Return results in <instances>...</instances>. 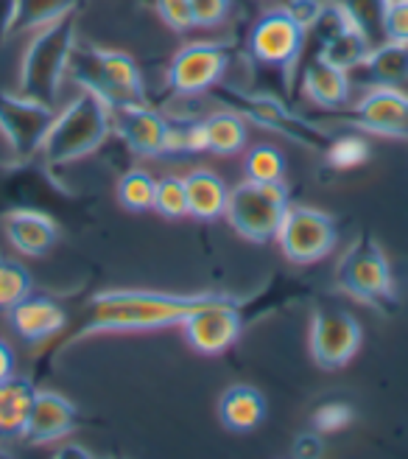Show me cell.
Instances as JSON below:
<instances>
[{"instance_id":"34","label":"cell","mask_w":408,"mask_h":459,"mask_svg":"<svg viewBox=\"0 0 408 459\" xmlns=\"http://www.w3.org/2000/svg\"><path fill=\"white\" fill-rule=\"evenodd\" d=\"M193 22L199 29H218L230 17L233 0H191Z\"/></svg>"},{"instance_id":"41","label":"cell","mask_w":408,"mask_h":459,"mask_svg":"<svg viewBox=\"0 0 408 459\" xmlns=\"http://www.w3.org/2000/svg\"><path fill=\"white\" fill-rule=\"evenodd\" d=\"M0 143H4V137H0ZM4 146H6V143H4Z\"/></svg>"},{"instance_id":"10","label":"cell","mask_w":408,"mask_h":459,"mask_svg":"<svg viewBox=\"0 0 408 459\" xmlns=\"http://www.w3.org/2000/svg\"><path fill=\"white\" fill-rule=\"evenodd\" d=\"M226 67H230V51L218 42H191L179 48L168 65V87L176 96H201L216 87Z\"/></svg>"},{"instance_id":"20","label":"cell","mask_w":408,"mask_h":459,"mask_svg":"<svg viewBox=\"0 0 408 459\" xmlns=\"http://www.w3.org/2000/svg\"><path fill=\"white\" fill-rule=\"evenodd\" d=\"M185 194H188V216L199 221H216L226 211V199H230V188L226 182L208 169H199L188 174L185 179Z\"/></svg>"},{"instance_id":"37","label":"cell","mask_w":408,"mask_h":459,"mask_svg":"<svg viewBox=\"0 0 408 459\" xmlns=\"http://www.w3.org/2000/svg\"><path fill=\"white\" fill-rule=\"evenodd\" d=\"M288 14L300 22V26L305 29V31H310L316 22L322 20V14H325V4L322 0H288Z\"/></svg>"},{"instance_id":"26","label":"cell","mask_w":408,"mask_h":459,"mask_svg":"<svg viewBox=\"0 0 408 459\" xmlns=\"http://www.w3.org/2000/svg\"><path fill=\"white\" fill-rule=\"evenodd\" d=\"M336 6L342 9L353 26L370 39L372 48L380 42H387V37H383V17H387L389 0H338Z\"/></svg>"},{"instance_id":"38","label":"cell","mask_w":408,"mask_h":459,"mask_svg":"<svg viewBox=\"0 0 408 459\" xmlns=\"http://www.w3.org/2000/svg\"><path fill=\"white\" fill-rule=\"evenodd\" d=\"M322 437H319V434H302V437L297 440V443H293V454H297V456H322Z\"/></svg>"},{"instance_id":"39","label":"cell","mask_w":408,"mask_h":459,"mask_svg":"<svg viewBox=\"0 0 408 459\" xmlns=\"http://www.w3.org/2000/svg\"><path fill=\"white\" fill-rule=\"evenodd\" d=\"M14 9H17V0H0V45H4L12 37Z\"/></svg>"},{"instance_id":"9","label":"cell","mask_w":408,"mask_h":459,"mask_svg":"<svg viewBox=\"0 0 408 459\" xmlns=\"http://www.w3.org/2000/svg\"><path fill=\"white\" fill-rule=\"evenodd\" d=\"M305 34L308 31L288 14V9H271L249 31V56L291 76L300 62Z\"/></svg>"},{"instance_id":"7","label":"cell","mask_w":408,"mask_h":459,"mask_svg":"<svg viewBox=\"0 0 408 459\" xmlns=\"http://www.w3.org/2000/svg\"><path fill=\"white\" fill-rule=\"evenodd\" d=\"M275 238L291 264L308 266V264L327 258L336 249L338 227L333 216L322 211L305 208V204H288Z\"/></svg>"},{"instance_id":"42","label":"cell","mask_w":408,"mask_h":459,"mask_svg":"<svg viewBox=\"0 0 408 459\" xmlns=\"http://www.w3.org/2000/svg\"><path fill=\"white\" fill-rule=\"evenodd\" d=\"M0 261H4V255H0Z\"/></svg>"},{"instance_id":"24","label":"cell","mask_w":408,"mask_h":459,"mask_svg":"<svg viewBox=\"0 0 408 459\" xmlns=\"http://www.w3.org/2000/svg\"><path fill=\"white\" fill-rule=\"evenodd\" d=\"M201 124L204 134H208V152L218 157H233L249 143V126L238 112H213Z\"/></svg>"},{"instance_id":"2","label":"cell","mask_w":408,"mask_h":459,"mask_svg":"<svg viewBox=\"0 0 408 459\" xmlns=\"http://www.w3.org/2000/svg\"><path fill=\"white\" fill-rule=\"evenodd\" d=\"M112 132V109L104 99L89 90H81L76 99L67 101L45 132L39 157L45 166L62 169L76 160H84L101 149Z\"/></svg>"},{"instance_id":"28","label":"cell","mask_w":408,"mask_h":459,"mask_svg":"<svg viewBox=\"0 0 408 459\" xmlns=\"http://www.w3.org/2000/svg\"><path fill=\"white\" fill-rule=\"evenodd\" d=\"M243 171H246V179H252V182H283L285 157L275 146H255L246 152Z\"/></svg>"},{"instance_id":"22","label":"cell","mask_w":408,"mask_h":459,"mask_svg":"<svg viewBox=\"0 0 408 459\" xmlns=\"http://www.w3.org/2000/svg\"><path fill=\"white\" fill-rule=\"evenodd\" d=\"M302 93L313 104H319L325 109L344 107L350 99V76L347 71H338V67L316 59L308 71L302 74Z\"/></svg>"},{"instance_id":"16","label":"cell","mask_w":408,"mask_h":459,"mask_svg":"<svg viewBox=\"0 0 408 459\" xmlns=\"http://www.w3.org/2000/svg\"><path fill=\"white\" fill-rule=\"evenodd\" d=\"M4 236L14 252L26 258H42L59 241V227L48 213L39 211H9L0 219Z\"/></svg>"},{"instance_id":"11","label":"cell","mask_w":408,"mask_h":459,"mask_svg":"<svg viewBox=\"0 0 408 459\" xmlns=\"http://www.w3.org/2000/svg\"><path fill=\"white\" fill-rule=\"evenodd\" d=\"M183 331L196 353L221 356L224 351H230L238 342V336L243 331V316L230 297H221V300L188 314V319L183 323Z\"/></svg>"},{"instance_id":"23","label":"cell","mask_w":408,"mask_h":459,"mask_svg":"<svg viewBox=\"0 0 408 459\" xmlns=\"http://www.w3.org/2000/svg\"><path fill=\"white\" fill-rule=\"evenodd\" d=\"M361 67H364L378 87H400L408 79V45L389 39L380 42L367 54Z\"/></svg>"},{"instance_id":"19","label":"cell","mask_w":408,"mask_h":459,"mask_svg":"<svg viewBox=\"0 0 408 459\" xmlns=\"http://www.w3.org/2000/svg\"><path fill=\"white\" fill-rule=\"evenodd\" d=\"M34 395L37 386L22 376H9L0 381V440L22 437L34 406Z\"/></svg>"},{"instance_id":"15","label":"cell","mask_w":408,"mask_h":459,"mask_svg":"<svg viewBox=\"0 0 408 459\" xmlns=\"http://www.w3.org/2000/svg\"><path fill=\"white\" fill-rule=\"evenodd\" d=\"M76 426V406L59 393L51 389H37L34 406L20 440L29 446H51L56 440H64Z\"/></svg>"},{"instance_id":"33","label":"cell","mask_w":408,"mask_h":459,"mask_svg":"<svg viewBox=\"0 0 408 459\" xmlns=\"http://www.w3.org/2000/svg\"><path fill=\"white\" fill-rule=\"evenodd\" d=\"M157 14L166 22V26L176 34H185L191 29H196L193 22V9H191V0H154Z\"/></svg>"},{"instance_id":"29","label":"cell","mask_w":408,"mask_h":459,"mask_svg":"<svg viewBox=\"0 0 408 459\" xmlns=\"http://www.w3.org/2000/svg\"><path fill=\"white\" fill-rule=\"evenodd\" d=\"M31 294V272L20 261H0V314L14 308L22 297Z\"/></svg>"},{"instance_id":"35","label":"cell","mask_w":408,"mask_h":459,"mask_svg":"<svg viewBox=\"0 0 408 459\" xmlns=\"http://www.w3.org/2000/svg\"><path fill=\"white\" fill-rule=\"evenodd\" d=\"M350 423H353V409L347 403H325L316 409V415H313V426L322 434H336L347 429Z\"/></svg>"},{"instance_id":"14","label":"cell","mask_w":408,"mask_h":459,"mask_svg":"<svg viewBox=\"0 0 408 459\" xmlns=\"http://www.w3.org/2000/svg\"><path fill=\"white\" fill-rule=\"evenodd\" d=\"M353 124L370 134L408 137V96L400 87H375L355 104Z\"/></svg>"},{"instance_id":"21","label":"cell","mask_w":408,"mask_h":459,"mask_svg":"<svg viewBox=\"0 0 408 459\" xmlns=\"http://www.w3.org/2000/svg\"><path fill=\"white\" fill-rule=\"evenodd\" d=\"M372 51L370 39L361 34L350 20H344L342 26L322 34V48H319V59L338 67V71H355L361 67V62L367 59V54Z\"/></svg>"},{"instance_id":"13","label":"cell","mask_w":408,"mask_h":459,"mask_svg":"<svg viewBox=\"0 0 408 459\" xmlns=\"http://www.w3.org/2000/svg\"><path fill=\"white\" fill-rule=\"evenodd\" d=\"M168 118L146 104H121L112 107V132L140 157H163Z\"/></svg>"},{"instance_id":"5","label":"cell","mask_w":408,"mask_h":459,"mask_svg":"<svg viewBox=\"0 0 408 459\" xmlns=\"http://www.w3.org/2000/svg\"><path fill=\"white\" fill-rule=\"evenodd\" d=\"M288 188L285 182H252L246 179L230 191L226 199V221L233 230L255 244H266L277 236V227L288 208Z\"/></svg>"},{"instance_id":"12","label":"cell","mask_w":408,"mask_h":459,"mask_svg":"<svg viewBox=\"0 0 408 459\" xmlns=\"http://www.w3.org/2000/svg\"><path fill=\"white\" fill-rule=\"evenodd\" d=\"M361 331L358 319L347 311H316L310 325V356L322 370H338L361 348Z\"/></svg>"},{"instance_id":"36","label":"cell","mask_w":408,"mask_h":459,"mask_svg":"<svg viewBox=\"0 0 408 459\" xmlns=\"http://www.w3.org/2000/svg\"><path fill=\"white\" fill-rule=\"evenodd\" d=\"M383 37L408 45V0H389L387 17H383Z\"/></svg>"},{"instance_id":"25","label":"cell","mask_w":408,"mask_h":459,"mask_svg":"<svg viewBox=\"0 0 408 459\" xmlns=\"http://www.w3.org/2000/svg\"><path fill=\"white\" fill-rule=\"evenodd\" d=\"M81 0H17L12 34H31L79 9Z\"/></svg>"},{"instance_id":"4","label":"cell","mask_w":408,"mask_h":459,"mask_svg":"<svg viewBox=\"0 0 408 459\" xmlns=\"http://www.w3.org/2000/svg\"><path fill=\"white\" fill-rule=\"evenodd\" d=\"M79 84V90H89L112 107L121 104H146V84L138 62L123 51L96 48V45H73L67 76Z\"/></svg>"},{"instance_id":"18","label":"cell","mask_w":408,"mask_h":459,"mask_svg":"<svg viewBox=\"0 0 408 459\" xmlns=\"http://www.w3.org/2000/svg\"><path fill=\"white\" fill-rule=\"evenodd\" d=\"M266 398L260 395V389L235 384L230 386L218 401V420L226 431L233 434H246L255 431L266 420Z\"/></svg>"},{"instance_id":"31","label":"cell","mask_w":408,"mask_h":459,"mask_svg":"<svg viewBox=\"0 0 408 459\" xmlns=\"http://www.w3.org/2000/svg\"><path fill=\"white\" fill-rule=\"evenodd\" d=\"M199 152H208V134H204L201 121L168 124L166 154H199Z\"/></svg>"},{"instance_id":"6","label":"cell","mask_w":408,"mask_h":459,"mask_svg":"<svg viewBox=\"0 0 408 459\" xmlns=\"http://www.w3.org/2000/svg\"><path fill=\"white\" fill-rule=\"evenodd\" d=\"M338 286L358 303L392 306L397 300L387 252L370 236H361L338 264Z\"/></svg>"},{"instance_id":"8","label":"cell","mask_w":408,"mask_h":459,"mask_svg":"<svg viewBox=\"0 0 408 459\" xmlns=\"http://www.w3.org/2000/svg\"><path fill=\"white\" fill-rule=\"evenodd\" d=\"M54 115L56 112L51 104H42L20 93H0V137H4L12 160L22 163V160L39 154Z\"/></svg>"},{"instance_id":"17","label":"cell","mask_w":408,"mask_h":459,"mask_svg":"<svg viewBox=\"0 0 408 459\" xmlns=\"http://www.w3.org/2000/svg\"><path fill=\"white\" fill-rule=\"evenodd\" d=\"M6 314H9L12 331L31 344L56 336L67 325V311L56 300L42 297V294L22 297V300L14 308H9Z\"/></svg>"},{"instance_id":"1","label":"cell","mask_w":408,"mask_h":459,"mask_svg":"<svg viewBox=\"0 0 408 459\" xmlns=\"http://www.w3.org/2000/svg\"><path fill=\"white\" fill-rule=\"evenodd\" d=\"M221 300V294H160V291H104L89 300L81 333H132L183 325L188 314Z\"/></svg>"},{"instance_id":"40","label":"cell","mask_w":408,"mask_h":459,"mask_svg":"<svg viewBox=\"0 0 408 459\" xmlns=\"http://www.w3.org/2000/svg\"><path fill=\"white\" fill-rule=\"evenodd\" d=\"M14 367H17V359H14V351L9 348L6 339H0V381L14 376Z\"/></svg>"},{"instance_id":"3","label":"cell","mask_w":408,"mask_h":459,"mask_svg":"<svg viewBox=\"0 0 408 459\" xmlns=\"http://www.w3.org/2000/svg\"><path fill=\"white\" fill-rule=\"evenodd\" d=\"M76 12L59 17L51 26L31 31L26 51L17 67V93L37 99L42 104H56L62 84L67 82V62H71L76 39Z\"/></svg>"},{"instance_id":"27","label":"cell","mask_w":408,"mask_h":459,"mask_svg":"<svg viewBox=\"0 0 408 459\" xmlns=\"http://www.w3.org/2000/svg\"><path fill=\"white\" fill-rule=\"evenodd\" d=\"M154 191H157V179L149 171H140V169H132L118 182V199H121L123 208L132 211V213L151 211L154 208Z\"/></svg>"},{"instance_id":"30","label":"cell","mask_w":408,"mask_h":459,"mask_svg":"<svg viewBox=\"0 0 408 459\" xmlns=\"http://www.w3.org/2000/svg\"><path fill=\"white\" fill-rule=\"evenodd\" d=\"M166 219H185L188 216V194H185V182L179 177H163L157 179V191H154V208Z\"/></svg>"},{"instance_id":"32","label":"cell","mask_w":408,"mask_h":459,"mask_svg":"<svg viewBox=\"0 0 408 459\" xmlns=\"http://www.w3.org/2000/svg\"><path fill=\"white\" fill-rule=\"evenodd\" d=\"M367 160H370V143L358 134L338 137V141H333V146L327 149V163L336 171H353L358 166H364Z\"/></svg>"}]
</instances>
